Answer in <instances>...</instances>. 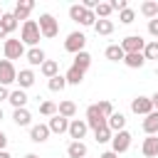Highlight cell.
Returning <instances> with one entry per match:
<instances>
[{"label": "cell", "mask_w": 158, "mask_h": 158, "mask_svg": "<svg viewBox=\"0 0 158 158\" xmlns=\"http://www.w3.org/2000/svg\"><path fill=\"white\" fill-rule=\"evenodd\" d=\"M37 27H40V35H42L44 40H52V37H57V32H59V22H57L54 15H49V12L40 15Z\"/></svg>", "instance_id": "6da1fadb"}, {"label": "cell", "mask_w": 158, "mask_h": 158, "mask_svg": "<svg viewBox=\"0 0 158 158\" xmlns=\"http://www.w3.org/2000/svg\"><path fill=\"white\" fill-rule=\"evenodd\" d=\"M40 27H37V22L35 20H25L22 22V35H20V42L22 44H30V47H37V42H40Z\"/></svg>", "instance_id": "7a4b0ae2"}, {"label": "cell", "mask_w": 158, "mask_h": 158, "mask_svg": "<svg viewBox=\"0 0 158 158\" xmlns=\"http://www.w3.org/2000/svg\"><path fill=\"white\" fill-rule=\"evenodd\" d=\"M69 17L74 22H79L81 27H94V22H96V15L91 10H84L81 5H72L69 7Z\"/></svg>", "instance_id": "3957f363"}, {"label": "cell", "mask_w": 158, "mask_h": 158, "mask_svg": "<svg viewBox=\"0 0 158 158\" xmlns=\"http://www.w3.org/2000/svg\"><path fill=\"white\" fill-rule=\"evenodd\" d=\"M2 52H5V59L7 62H12V59H20V57H25V44L20 42V40H12V37H7L5 40V44H2Z\"/></svg>", "instance_id": "277c9868"}, {"label": "cell", "mask_w": 158, "mask_h": 158, "mask_svg": "<svg viewBox=\"0 0 158 158\" xmlns=\"http://www.w3.org/2000/svg\"><path fill=\"white\" fill-rule=\"evenodd\" d=\"M84 44H86L84 32H69V35H67V40H64V49H67V52H72V54L84 52Z\"/></svg>", "instance_id": "5b68a950"}, {"label": "cell", "mask_w": 158, "mask_h": 158, "mask_svg": "<svg viewBox=\"0 0 158 158\" xmlns=\"http://www.w3.org/2000/svg\"><path fill=\"white\" fill-rule=\"evenodd\" d=\"M128 148H131V133H128L126 128L111 136V151H114L116 156H118V153H126Z\"/></svg>", "instance_id": "8992f818"}, {"label": "cell", "mask_w": 158, "mask_h": 158, "mask_svg": "<svg viewBox=\"0 0 158 158\" xmlns=\"http://www.w3.org/2000/svg\"><path fill=\"white\" fill-rule=\"evenodd\" d=\"M84 121H86V126H89V128H94V131L106 126V116L96 109V104H91V106L86 109V118H84Z\"/></svg>", "instance_id": "52a82bcc"}, {"label": "cell", "mask_w": 158, "mask_h": 158, "mask_svg": "<svg viewBox=\"0 0 158 158\" xmlns=\"http://www.w3.org/2000/svg\"><path fill=\"white\" fill-rule=\"evenodd\" d=\"M143 47H146V40H143V37H138V35H128V37L121 42L123 54H136V52H143Z\"/></svg>", "instance_id": "ba28073f"}, {"label": "cell", "mask_w": 158, "mask_h": 158, "mask_svg": "<svg viewBox=\"0 0 158 158\" xmlns=\"http://www.w3.org/2000/svg\"><path fill=\"white\" fill-rule=\"evenodd\" d=\"M15 79H17V69H15V64L7 62V59H0V86L12 84Z\"/></svg>", "instance_id": "9c48e42d"}, {"label": "cell", "mask_w": 158, "mask_h": 158, "mask_svg": "<svg viewBox=\"0 0 158 158\" xmlns=\"http://www.w3.org/2000/svg\"><path fill=\"white\" fill-rule=\"evenodd\" d=\"M86 131H89V126H86V121H84V118H72V121H69L67 133H69V138H72V141H81V138L86 136Z\"/></svg>", "instance_id": "30bf717a"}, {"label": "cell", "mask_w": 158, "mask_h": 158, "mask_svg": "<svg viewBox=\"0 0 158 158\" xmlns=\"http://www.w3.org/2000/svg\"><path fill=\"white\" fill-rule=\"evenodd\" d=\"M131 111L138 114V116H148V114L153 111L151 96H136V99H131Z\"/></svg>", "instance_id": "8fae6325"}, {"label": "cell", "mask_w": 158, "mask_h": 158, "mask_svg": "<svg viewBox=\"0 0 158 158\" xmlns=\"http://www.w3.org/2000/svg\"><path fill=\"white\" fill-rule=\"evenodd\" d=\"M47 138H49L47 123H35V126H30V141H32V143H44Z\"/></svg>", "instance_id": "7c38bea8"}, {"label": "cell", "mask_w": 158, "mask_h": 158, "mask_svg": "<svg viewBox=\"0 0 158 158\" xmlns=\"http://www.w3.org/2000/svg\"><path fill=\"white\" fill-rule=\"evenodd\" d=\"M32 7H35L32 0H17V5H15V10H12L15 20H17V22H20V20H27L30 12H32Z\"/></svg>", "instance_id": "4fadbf2b"}, {"label": "cell", "mask_w": 158, "mask_h": 158, "mask_svg": "<svg viewBox=\"0 0 158 158\" xmlns=\"http://www.w3.org/2000/svg\"><path fill=\"white\" fill-rule=\"evenodd\" d=\"M47 128H49V133H67V128H69V118H64V116L54 114V116L49 118Z\"/></svg>", "instance_id": "5bb4252c"}, {"label": "cell", "mask_w": 158, "mask_h": 158, "mask_svg": "<svg viewBox=\"0 0 158 158\" xmlns=\"http://www.w3.org/2000/svg\"><path fill=\"white\" fill-rule=\"evenodd\" d=\"M106 126H109L111 133H118V131H123V126H126V116H123L121 111H114V114L106 118Z\"/></svg>", "instance_id": "9a60e30c"}, {"label": "cell", "mask_w": 158, "mask_h": 158, "mask_svg": "<svg viewBox=\"0 0 158 158\" xmlns=\"http://www.w3.org/2000/svg\"><path fill=\"white\" fill-rule=\"evenodd\" d=\"M25 59H27L32 67H42V62L47 59V54H44V49H40V47H30V49L25 52Z\"/></svg>", "instance_id": "2e32d148"}, {"label": "cell", "mask_w": 158, "mask_h": 158, "mask_svg": "<svg viewBox=\"0 0 158 158\" xmlns=\"http://www.w3.org/2000/svg\"><path fill=\"white\" fill-rule=\"evenodd\" d=\"M141 153H143L146 158H156V156H158V136H148V138H143Z\"/></svg>", "instance_id": "e0dca14e"}, {"label": "cell", "mask_w": 158, "mask_h": 158, "mask_svg": "<svg viewBox=\"0 0 158 158\" xmlns=\"http://www.w3.org/2000/svg\"><path fill=\"white\" fill-rule=\"evenodd\" d=\"M7 101L12 104V109H27V94L22 91V89H15V91H10V96H7Z\"/></svg>", "instance_id": "ac0fdd59"}, {"label": "cell", "mask_w": 158, "mask_h": 158, "mask_svg": "<svg viewBox=\"0 0 158 158\" xmlns=\"http://www.w3.org/2000/svg\"><path fill=\"white\" fill-rule=\"evenodd\" d=\"M15 81L20 84V89H22V91H25V89H30V86L35 84V72H32V69H20Z\"/></svg>", "instance_id": "d6986e66"}, {"label": "cell", "mask_w": 158, "mask_h": 158, "mask_svg": "<svg viewBox=\"0 0 158 158\" xmlns=\"http://www.w3.org/2000/svg\"><path fill=\"white\" fill-rule=\"evenodd\" d=\"M67 156L69 158H86V143L84 141H72L67 146Z\"/></svg>", "instance_id": "ffe728a7"}, {"label": "cell", "mask_w": 158, "mask_h": 158, "mask_svg": "<svg viewBox=\"0 0 158 158\" xmlns=\"http://www.w3.org/2000/svg\"><path fill=\"white\" fill-rule=\"evenodd\" d=\"M143 131L148 136H156L158 133V111H151L148 116H143Z\"/></svg>", "instance_id": "44dd1931"}, {"label": "cell", "mask_w": 158, "mask_h": 158, "mask_svg": "<svg viewBox=\"0 0 158 158\" xmlns=\"http://www.w3.org/2000/svg\"><path fill=\"white\" fill-rule=\"evenodd\" d=\"M57 114L72 121V118H74V114H77V104H74V101H69V99H64V101H59V106H57Z\"/></svg>", "instance_id": "7402d4cb"}, {"label": "cell", "mask_w": 158, "mask_h": 158, "mask_svg": "<svg viewBox=\"0 0 158 158\" xmlns=\"http://www.w3.org/2000/svg\"><path fill=\"white\" fill-rule=\"evenodd\" d=\"M123 64H126L128 69H141V67L146 64V57H143V52H136V54H126V57H123Z\"/></svg>", "instance_id": "603a6c76"}, {"label": "cell", "mask_w": 158, "mask_h": 158, "mask_svg": "<svg viewBox=\"0 0 158 158\" xmlns=\"http://www.w3.org/2000/svg\"><path fill=\"white\" fill-rule=\"evenodd\" d=\"M72 67H77V69H81V72H86L89 67H91V54L84 49V52H79V54H74V64Z\"/></svg>", "instance_id": "cb8c5ba5"}, {"label": "cell", "mask_w": 158, "mask_h": 158, "mask_svg": "<svg viewBox=\"0 0 158 158\" xmlns=\"http://www.w3.org/2000/svg\"><path fill=\"white\" fill-rule=\"evenodd\" d=\"M40 72H42L47 79H52V77H57V74H59V62H54V59H44V62H42V67H40Z\"/></svg>", "instance_id": "d4e9b609"}, {"label": "cell", "mask_w": 158, "mask_h": 158, "mask_svg": "<svg viewBox=\"0 0 158 158\" xmlns=\"http://www.w3.org/2000/svg\"><path fill=\"white\" fill-rule=\"evenodd\" d=\"M84 74H86V72H81V69H77V67H69V69H67V74H64V79H67V84L79 86V84L84 81Z\"/></svg>", "instance_id": "484cf974"}, {"label": "cell", "mask_w": 158, "mask_h": 158, "mask_svg": "<svg viewBox=\"0 0 158 158\" xmlns=\"http://www.w3.org/2000/svg\"><path fill=\"white\" fill-rule=\"evenodd\" d=\"M12 121H15L17 126H30V123H32V114H30L27 109H15V111H12Z\"/></svg>", "instance_id": "4316f807"}, {"label": "cell", "mask_w": 158, "mask_h": 158, "mask_svg": "<svg viewBox=\"0 0 158 158\" xmlns=\"http://www.w3.org/2000/svg\"><path fill=\"white\" fill-rule=\"evenodd\" d=\"M0 25H2V30L10 35V32H15V30H17V25H20V22L15 20V15H12V12H2V17H0Z\"/></svg>", "instance_id": "83f0119b"}, {"label": "cell", "mask_w": 158, "mask_h": 158, "mask_svg": "<svg viewBox=\"0 0 158 158\" xmlns=\"http://www.w3.org/2000/svg\"><path fill=\"white\" fill-rule=\"evenodd\" d=\"M104 54H106V59H109V62H123V57H126V54H123V49H121V44H109Z\"/></svg>", "instance_id": "f1b7e54d"}, {"label": "cell", "mask_w": 158, "mask_h": 158, "mask_svg": "<svg viewBox=\"0 0 158 158\" xmlns=\"http://www.w3.org/2000/svg\"><path fill=\"white\" fill-rule=\"evenodd\" d=\"M141 15H146L148 20L158 17V2H156V0H146V2L141 5Z\"/></svg>", "instance_id": "f546056e"}, {"label": "cell", "mask_w": 158, "mask_h": 158, "mask_svg": "<svg viewBox=\"0 0 158 158\" xmlns=\"http://www.w3.org/2000/svg\"><path fill=\"white\" fill-rule=\"evenodd\" d=\"M94 30H96V35H104V37H106V35L114 32V22H111V20H96V22H94Z\"/></svg>", "instance_id": "4dcf8cb0"}, {"label": "cell", "mask_w": 158, "mask_h": 158, "mask_svg": "<svg viewBox=\"0 0 158 158\" xmlns=\"http://www.w3.org/2000/svg\"><path fill=\"white\" fill-rule=\"evenodd\" d=\"M47 86H49V91H64V86H67V79H64V74H57V77H52V79L47 81Z\"/></svg>", "instance_id": "1f68e13d"}, {"label": "cell", "mask_w": 158, "mask_h": 158, "mask_svg": "<svg viewBox=\"0 0 158 158\" xmlns=\"http://www.w3.org/2000/svg\"><path fill=\"white\" fill-rule=\"evenodd\" d=\"M143 57H146V59H158V40L146 42V47H143Z\"/></svg>", "instance_id": "d6a6232c"}, {"label": "cell", "mask_w": 158, "mask_h": 158, "mask_svg": "<svg viewBox=\"0 0 158 158\" xmlns=\"http://www.w3.org/2000/svg\"><path fill=\"white\" fill-rule=\"evenodd\" d=\"M114 10H111V5L109 2H99L96 5V10H94V15H96V20H109V15H111Z\"/></svg>", "instance_id": "836d02e7"}, {"label": "cell", "mask_w": 158, "mask_h": 158, "mask_svg": "<svg viewBox=\"0 0 158 158\" xmlns=\"http://www.w3.org/2000/svg\"><path fill=\"white\" fill-rule=\"evenodd\" d=\"M111 136H114V133L109 131V126H104V128H96V131H94V141H96V143H109V141H111Z\"/></svg>", "instance_id": "e575fe53"}, {"label": "cell", "mask_w": 158, "mask_h": 158, "mask_svg": "<svg viewBox=\"0 0 158 158\" xmlns=\"http://www.w3.org/2000/svg\"><path fill=\"white\" fill-rule=\"evenodd\" d=\"M40 114L52 118V116L57 114V104H54V101H42V104H40Z\"/></svg>", "instance_id": "d590c367"}, {"label": "cell", "mask_w": 158, "mask_h": 158, "mask_svg": "<svg viewBox=\"0 0 158 158\" xmlns=\"http://www.w3.org/2000/svg\"><path fill=\"white\" fill-rule=\"evenodd\" d=\"M118 20H121V25H131V22L136 20V12H133L131 7H126V10L118 12Z\"/></svg>", "instance_id": "8d00e7d4"}, {"label": "cell", "mask_w": 158, "mask_h": 158, "mask_svg": "<svg viewBox=\"0 0 158 158\" xmlns=\"http://www.w3.org/2000/svg\"><path fill=\"white\" fill-rule=\"evenodd\" d=\"M96 109H99V111H101V114H104L106 118H109V116L114 114V106H111V101H109V99H101V101L96 104Z\"/></svg>", "instance_id": "74e56055"}, {"label": "cell", "mask_w": 158, "mask_h": 158, "mask_svg": "<svg viewBox=\"0 0 158 158\" xmlns=\"http://www.w3.org/2000/svg\"><path fill=\"white\" fill-rule=\"evenodd\" d=\"M148 35H151V37H158V17L148 20Z\"/></svg>", "instance_id": "f35d334b"}, {"label": "cell", "mask_w": 158, "mask_h": 158, "mask_svg": "<svg viewBox=\"0 0 158 158\" xmlns=\"http://www.w3.org/2000/svg\"><path fill=\"white\" fill-rule=\"evenodd\" d=\"M109 5H111V10H118V12H121V10H126V7H128V2H126V0H111V2H109Z\"/></svg>", "instance_id": "ab89813d"}, {"label": "cell", "mask_w": 158, "mask_h": 158, "mask_svg": "<svg viewBox=\"0 0 158 158\" xmlns=\"http://www.w3.org/2000/svg\"><path fill=\"white\" fill-rule=\"evenodd\" d=\"M7 96H10V89L7 86H0V101H7Z\"/></svg>", "instance_id": "60d3db41"}, {"label": "cell", "mask_w": 158, "mask_h": 158, "mask_svg": "<svg viewBox=\"0 0 158 158\" xmlns=\"http://www.w3.org/2000/svg\"><path fill=\"white\" fill-rule=\"evenodd\" d=\"M5 146H7V136L5 131H0V151H5Z\"/></svg>", "instance_id": "b9f144b4"}, {"label": "cell", "mask_w": 158, "mask_h": 158, "mask_svg": "<svg viewBox=\"0 0 158 158\" xmlns=\"http://www.w3.org/2000/svg\"><path fill=\"white\" fill-rule=\"evenodd\" d=\"M151 104H153V111H158V91L151 96Z\"/></svg>", "instance_id": "7bdbcfd3"}, {"label": "cell", "mask_w": 158, "mask_h": 158, "mask_svg": "<svg viewBox=\"0 0 158 158\" xmlns=\"http://www.w3.org/2000/svg\"><path fill=\"white\" fill-rule=\"evenodd\" d=\"M99 158H118V156H116V153H114V151H106V153H101V156H99Z\"/></svg>", "instance_id": "ee69618b"}, {"label": "cell", "mask_w": 158, "mask_h": 158, "mask_svg": "<svg viewBox=\"0 0 158 158\" xmlns=\"http://www.w3.org/2000/svg\"><path fill=\"white\" fill-rule=\"evenodd\" d=\"M0 40H7V32L2 30V25H0Z\"/></svg>", "instance_id": "f6af8a7d"}, {"label": "cell", "mask_w": 158, "mask_h": 158, "mask_svg": "<svg viewBox=\"0 0 158 158\" xmlns=\"http://www.w3.org/2000/svg\"><path fill=\"white\" fill-rule=\"evenodd\" d=\"M0 158H12V156H10L7 151H0Z\"/></svg>", "instance_id": "bcb514c9"}, {"label": "cell", "mask_w": 158, "mask_h": 158, "mask_svg": "<svg viewBox=\"0 0 158 158\" xmlns=\"http://www.w3.org/2000/svg\"><path fill=\"white\" fill-rule=\"evenodd\" d=\"M25 158H40V156H35V153H27V156H25Z\"/></svg>", "instance_id": "7dc6e473"}, {"label": "cell", "mask_w": 158, "mask_h": 158, "mask_svg": "<svg viewBox=\"0 0 158 158\" xmlns=\"http://www.w3.org/2000/svg\"><path fill=\"white\" fill-rule=\"evenodd\" d=\"M2 118H5V114H2V109H0V121H2Z\"/></svg>", "instance_id": "c3c4849f"}, {"label": "cell", "mask_w": 158, "mask_h": 158, "mask_svg": "<svg viewBox=\"0 0 158 158\" xmlns=\"http://www.w3.org/2000/svg\"><path fill=\"white\" fill-rule=\"evenodd\" d=\"M0 17H2V10H0Z\"/></svg>", "instance_id": "681fc988"}]
</instances>
